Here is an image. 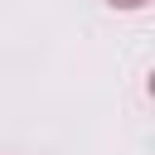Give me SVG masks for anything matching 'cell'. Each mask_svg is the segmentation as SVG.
Instances as JSON below:
<instances>
[{
    "instance_id": "1",
    "label": "cell",
    "mask_w": 155,
    "mask_h": 155,
    "mask_svg": "<svg viewBox=\"0 0 155 155\" xmlns=\"http://www.w3.org/2000/svg\"><path fill=\"white\" fill-rule=\"evenodd\" d=\"M116 10H140V5H150V0H111Z\"/></svg>"
}]
</instances>
